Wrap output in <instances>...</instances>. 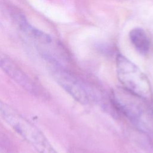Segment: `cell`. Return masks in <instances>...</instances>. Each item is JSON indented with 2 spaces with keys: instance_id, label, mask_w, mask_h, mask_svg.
<instances>
[{
  "instance_id": "4",
  "label": "cell",
  "mask_w": 153,
  "mask_h": 153,
  "mask_svg": "<svg viewBox=\"0 0 153 153\" xmlns=\"http://www.w3.org/2000/svg\"><path fill=\"white\" fill-rule=\"evenodd\" d=\"M51 74L55 81L74 99L78 103L85 105L88 103L89 97L82 84L60 63L48 65Z\"/></svg>"
},
{
  "instance_id": "2",
  "label": "cell",
  "mask_w": 153,
  "mask_h": 153,
  "mask_svg": "<svg viewBox=\"0 0 153 153\" xmlns=\"http://www.w3.org/2000/svg\"><path fill=\"white\" fill-rule=\"evenodd\" d=\"M0 118L38 153H58L44 134L15 108L0 99Z\"/></svg>"
},
{
  "instance_id": "6",
  "label": "cell",
  "mask_w": 153,
  "mask_h": 153,
  "mask_svg": "<svg viewBox=\"0 0 153 153\" xmlns=\"http://www.w3.org/2000/svg\"><path fill=\"white\" fill-rule=\"evenodd\" d=\"M131 42L137 50L142 54H146L150 47L148 37L143 29L139 27L133 29L129 34Z\"/></svg>"
},
{
  "instance_id": "3",
  "label": "cell",
  "mask_w": 153,
  "mask_h": 153,
  "mask_svg": "<svg viewBox=\"0 0 153 153\" xmlns=\"http://www.w3.org/2000/svg\"><path fill=\"white\" fill-rule=\"evenodd\" d=\"M117 74L123 88L146 100L152 97L150 81L147 76L128 59L118 54L116 59Z\"/></svg>"
},
{
  "instance_id": "1",
  "label": "cell",
  "mask_w": 153,
  "mask_h": 153,
  "mask_svg": "<svg viewBox=\"0 0 153 153\" xmlns=\"http://www.w3.org/2000/svg\"><path fill=\"white\" fill-rule=\"evenodd\" d=\"M115 106L137 129L153 134V109L142 98L124 88H116L112 93Z\"/></svg>"
},
{
  "instance_id": "5",
  "label": "cell",
  "mask_w": 153,
  "mask_h": 153,
  "mask_svg": "<svg viewBox=\"0 0 153 153\" xmlns=\"http://www.w3.org/2000/svg\"><path fill=\"white\" fill-rule=\"evenodd\" d=\"M0 69L28 93L38 97L42 95V88L17 64L6 54L0 60Z\"/></svg>"
}]
</instances>
